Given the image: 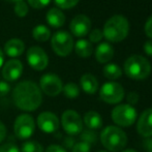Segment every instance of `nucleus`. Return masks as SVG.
Segmentation results:
<instances>
[{
  "label": "nucleus",
  "instance_id": "obj_1",
  "mask_svg": "<svg viewBox=\"0 0 152 152\" xmlns=\"http://www.w3.org/2000/svg\"><path fill=\"white\" fill-rule=\"evenodd\" d=\"M12 96L15 106L24 112H34L42 102V92L39 86L30 80L18 83Z\"/></svg>",
  "mask_w": 152,
  "mask_h": 152
},
{
  "label": "nucleus",
  "instance_id": "obj_2",
  "mask_svg": "<svg viewBox=\"0 0 152 152\" xmlns=\"http://www.w3.org/2000/svg\"><path fill=\"white\" fill-rule=\"evenodd\" d=\"M129 32V23L125 17L115 15L104 23L102 34L111 42H120L125 39Z\"/></svg>",
  "mask_w": 152,
  "mask_h": 152
},
{
  "label": "nucleus",
  "instance_id": "obj_3",
  "mask_svg": "<svg viewBox=\"0 0 152 152\" xmlns=\"http://www.w3.org/2000/svg\"><path fill=\"white\" fill-rule=\"evenodd\" d=\"M100 142L109 151L119 152L125 148L127 144V136L117 126H107L100 134Z\"/></svg>",
  "mask_w": 152,
  "mask_h": 152
},
{
  "label": "nucleus",
  "instance_id": "obj_4",
  "mask_svg": "<svg viewBox=\"0 0 152 152\" xmlns=\"http://www.w3.org/2000/svg\"><path fill=\"white\" fill-rule=\"evenodd\" d=\"M124 72L132 80H144L151 72L150 62L141 55H132L124 62Z\"/></svg>",
  "mask_w": 152,
  "mask_h": 152
},
{
  "label": "nucleus",
  "instance_id": "obj_5",
  "mask_svg": "<svg viewBox=\"0 0 152 152\" xmlns=\"http://www.w3.org/2000/svg\"><path fill=\"white\" fill-rule=\"evenodd\" d=\"M112 120L119 126L128 127L137 120V111L128 104H122L115 107L111 113Z\"/></svg>",
  "mask_w": 152,
  "mask_h": 152
},
{
  "label": "nucleus",
  "instance_id": "obj_6",
  "mask_svg": "<svg viewBox=\"0 0 152 152\" xmlns=\"http://www.w3.org/2000/svg\"><path fill=\"white\" fill-rule=\"evenodd\" d=\"M53 51L56 53L58 56L66 57L72 53L74 49V39L72 36L67 31L60 30L57 31L51 39Z\"/></svg>",
  "mask_w": 152,
  "mask_h": 152
},
{
  "label": "nucleus",
  "instance_id": "obj_7",
  "mask_svg": "<svg viewBox=\"0 0 152 152\" xmlns=\"http://www.w3.org/2000/svg\"><path fill=\"white\" fill-rule=\"evenodd\" d=\"M35 132V121L30 114H21L17 116L14 123V134L20 140L29 139Z\"/></svg>",
  "mask_w": 152,
  "mask_h": 152
},
{
  "label": "nucleus",
  "instance_id": "obj_8",
  "mask_svg": "<svg viewBox=\"0 0 152 152\" xmlns=\"http://www.w3.org/2000/svg\"><path fill=\"white\" fill-rule=\"evenodd\" d=\"M61 125L68 136L80 134L83 130V120L79 113L74 110H66L61 115Z\"/></svg>",
  "mask_w": 152,
  "mask_h": 152
},
{
  "label": "nucleus",
  "instance_id": "obj_9",
  "mask_svg": "<svg viewBox=\"0 0 152 152\" xmlns=\"http://www.w3.org/2000/svg\"><path fill=\"white\" fill-rule=\"evenodd\" d=\"M99 97L107 104H118L124 98V89L119 83H104L99 90Z\"/></svg>",
  "mask_w": 152,
  "mask_h": 152
},
{
  "label": "nucleus",
  "instance_id": "obj_10",
  "mask_svg": "<svg viewBox=\"0 0 152 152\" xmlns=\"http://www.w3.org/2000/svg\"><path fill=\"white\" fill-rule=\"evenodd\" d=\"M63 84L61 79L55 74H46L39 80V89L46 95L55 97L62 92Z\"/></svg>",
  "mask_w": 152,
  "mask_h": 152
},
{
  "label": "nucleus",
  "instance_id": "obj_11",
  "mask_svg": "<svg viewBox=\"0 0 152 152\" xmlns=\"http://www.w3.org/2000/svg\"><path fill=\"white\" fill-rule=\"evenodd\" d=\"M27 62L34 70H44L49 64V57L44 49L34 46L27 51Z\"/></svg>",
  "mask_w": 152,
  "mask_h": 152
},
{
  "label": "nucleus",
  "instance_id": "obj_12",
  "mask_svg": "<svg viewBox=\"0 0 152 152\" xmlns=\"http://www.w3.org/2000/svg\"><path fill=\"white\" fill-rule=\"evenodd\" d=\"M36 124L42 132H46V134H53V132L58 130L60 122H59V118L55 113L45 111L37 116Z\"/></svg>",
  "mask_w": 152,
  "mask_h": 152
},
{
  "label": "nucleus",
  "instance_id": "obj_13",
  "mask_svg": "<svg viewBox=\"0 0 152 152\" xmlns=\"http://www.w3.org/2000/svg\"><path fill=\"white\" fill-rule=\"evenodd\" d=\"M23 72V64L18 59H10L3 64L1 74L6 82H15L17 81Z\"/></svg>",
  "mask_w": 152,
  "mask_h": 152
},
{
  "label": "nucleus",
  "instance_id": "obj_14",
  "mask_svg": "<svg viewBox=\"0 0 152 152\" xmlns=\"http://www.w3.org/2000/svg\"><path fill=\"white\" fill-rule=\"evenodd\" d=\"M69 29L75 36L83 37L87 35L91 29V21L85 15H78L72 20Z\"/></svg>",
  "mask_w": 152,
  "mask_h": 152
},
{
  "label": "nucleus",
  "instance_id": "obj_15",
  "mask_svg": "<svg viewBox=\"0 0 152 152\" xmlns=\"http://www.w3.org/2000/svg\"><path fill=\"white\" fill-rule=\"evenodd\" d=\"M137 130L142 137H152V108L147 109L141 114L137 124Z\"/></svg>",
  "mask_w": 152,
  "mask_h": 152
},
{
  "label": "nucleus",
  "instance_id": "obj_16",
  "mask_svg": "<svg viewBox=\"0 0 152 152\" xmlns=\"http://www.w3.org/2000/svg\"><path fill=\"white\" fill-rule=\"evenodd\" d=\"M25 51V45L19 38H12L7 40L4 45V52L7 56L16 58L19 57L24 53Z\"/></svg>",
  "mask_w": 152,
  "mask_h": 152
},
{
  "label": "nucleus",
  "instance_id": "obj_17",
  "mask_svg": "<svg viewBox=\"0 0 152 152\" xmlns=\"http://www.w3.org/2000/svg\"><path fill=\"white\" fill-rule=\"evenodd\" d=\"M114 49L108 42H102L95 50V59L99 63H108L114 56Z\"/></svg>",
  "mask_w": 152,
  "mask_h": 152
},
{
  "label": "nucleus",
  "instance_id": "obj_18",
  "mask_svg": "<svg viewBox=\"0 0 152 152\" xmlns=\"http://www.w3.org/2000/svg\"><path fill=\"white\" fill-rule=\"evenodd\" d=\"M47 22L54 28H59L65 23V16L58 7H52L47 12Z\"/></svg>",
  "mask_w": 152,
  "mask_h": 152
},
{
  "label": "nucleus",
  "instance_id": "obj_19",
  "mask_svg": "<svg viewBox=\"0 0 152 152\" xmlns=\"http://www.w3.org/2000/svg\"><path fill=\"white\" fill-rule=\"evenodd\" d=\"M80 85L83 91L87 94H94L98 89V82L91 74H85L81 77Z\"/></svg>",
  "mask_w": 152,
  "mask_h": 152
},
{
  "label": "nucleus",
  "instance_id": "obj_20",
  "mask_svg": "<svg viewBox=\"0 0 152 152\" xmlns=\"http://www.w3.org/2000/svg\"><path fill=\"white\" fill-rule=\"evenodd\" d=\"M84 124L88 129H98L102 126V118L95 111H89L84 115Z\"/></svg>",
  "mask_w": 152,
  "mask_h": 152
},
{
  "label": "nucleus",
  "instance_id": "obj_21",
  "mask_svg": "<svg viewBox=\"0 0 152 152\" xmlns=\"http://www.w3.org/2000/svg\"><path fill=\"white\" fill-rule=\"evenodd\" d=\"M77 55L82 58H88L93 53V46L87 39H79L74 46Z\"/></svg>",
  "mask_w": 152,
  "mask_h": 152
},
{
  "label": "nucleus",
  "instance_id": "obj_22",
  "mask_svg": "<svg viewBox=\"0 0 152 152\" xmlns=\"http://www.w3.org/2000/svg\"><path fill=\"white\" fill-rule=\"evenodd\" d=\"M104 76L109 80H117L122 76V70L120 66L117 65L116 63H108L104 65Z\"/></svg>",
  "mask_w": 152,
  "mask_h": 152
},
{
  "label": "nucleus",
  "instance_id": "obj_23",
  "mask_svg": "<svg viewBox=\"0 0 152 152\" xmlns=\"http://www.w3.org/2000/svg\"><path fill=\"white\" fill-rule=\"evenodd\" d=\"M32 36L37 42H47L51 37V31L45 25H37L32 30Z\"/></svg>",
  "mask_w": 152,
  "mask_h": 152
},
{
  "label": "nucleus",
  "instance_id": "obj_24",
  "mask_svg": "<svg viewBox=\"0 0 152 152\" xmlns=\"http://www.w3.org/2000/svg\"><path fill=\"white\" fill-rule=\"evenodd\" d=\"M62 92H63L64 96L67 98H76L80 94V88L76 83H67L63 86L62 88Z\"/></svg>",
  "mask_w": 152,
  "mask_h": 152
},
{
  "label": "nucleus",
  "instance_id": "obj_25",
  "mask_svg": "<svg viewBox=\"0 0 152 152\" xmlns=\"http://www.w3.org/2000/svg\"><path fill=\"white\" fill-rule=\"evenodd\" d=\"M21 152H45V149L37 141H27L21 146Z\"/></svg>",
  "mask_w": 152,
  "mask_h": 152
},
{
  "label": "nucleus",
  "instance_id": "obj_26",
  "mask_svg": "<svg viewBox=\"0 0 152 152\" xmlns=\"http://www.w3.org/2000/svg\"><path fill=\"white\" fill-rule=\"evenodd\" d=\"M81 140L83 142H86L88 143L89 145L94 144L97 140V136L96 134L91 129H87V130H82L81 132Z\"/></svg>",
  "mask_w": 152,
  "mask_h": 152
},
{
  "label": "nucleus",
  "instance_id": "obj_27",
  "mask_svg": "<svg viewBox=\"0 0 152 152\" xmlns=\"http://www.w3.org/2000/svg\"><path fill=\"white\" fill-rule=\"evenodd\" d=\"M15 14L18 17H25L27 14H28V5H27L26 2L24 1H19L16 3L15 5Z\"/></svg>",
  "mask_w": 152,
  "mask_h": 152
},
{
  "label": "nucleus",
  "instance_id": "obj_28",
  "mask_svg": "<svg viewBox=\"0 0 152 152\" xmlns=\"http://www.w3.org/2000/svg\"><path fill=\"white\" fill-rule=\"evenodd\" d=\"M80 0H54L55 4L59 7V10H69L76 6Z\"/></svg>",
  "mask_w": 152,
  "mask_h": 152
},
{
  "label": "nucleus",
  "instance_id": "obj_29",
  "mask_svg": "<svg viewBox=\"0 0 152 152\" xmlns=\"http://www.w3.org/2000/svg\"><path fill=\"white\" fill-rule=\"evenodd\" d=\"M91 150V145H89L86 142H78L75 143V145L72 148V152H90Z\"/></svg>",
  "mask_w": 152,
  "mask_h": 152
},
{
  "label": "nucleus",
  "instance_id": "obj_30",
  "mask_svg": "<svg viewBox=\"0 0 152 152\" xmlns=\"http://www.w3.org/2000/svg\"><path fill=\"white\" fill-rule=\"evenodd\" d=\"M0 152H21V150L15 143L7 142L0 146Z\"/></svg>",
  "mask_w": 152,
  "mask_h": 152
},
{
  "label": "nucleus",
  "instance_id": "obj_31",
  "mask_svg": "<svg viewBox=\"0 0 152 152\" xmlns=\"http://www.w3.org/2000/svg\"><path fill=\"white\" fill-rule=\"evenodd\" d=\"M51 0H28L29 5L32 6L33 8H44L50 4Z\"/></svg>",
  "mask_w": 152,
  "mask_h": 152
},
{
  "label": "nucleus",
  "instance_id": "obj_32",
  "mask_svg": "<svg viewBox=\"0 0 152 152\" xmlns=\"http://www.w3.org/2000/svg\"><path fill=\"white\" fill-rule=\"evenodd\" d=\"M102 37H104V34L99 29H94L89 33V39H90L91 44L92 42H99L102 39Z\"/></svg>",
  "mask_w": 152,
  "mask_h": 152
},
{
  "label": "nucleus",
  "instance_id": "obj_33",
  "mask_svg": "<svg viewBox=\"0 0 152 152\" xmlns=\"http://www.w3.org/2000/svg\"><path fill=\"white\" fill-rule=\"evenodd\" d=\"M12 90L10 85L6 81H0V97L6 96Z\"/></svg>",
  "mask_w": 152,
  "mask_h": 152
},
{
  "label": "nucleus",
  "instance_id": "obj_34",
  "mask_svg": "<svg viewBox=\"0 0 152 152\" xmlns=\"http://www.w3.org/2000/svg\"><path fill=\"white\" fill-rule=\"evenodd\" d=\"M126 99H127L128 104H130V106H134V104H138L139 99H140V96H139V94L137 93V92L132 91V92H129V93L127 94V96H126Z\"/></svg>",
  "mask_w": 152,
  "mask_h": 152
},
{
  "label": "nucleus",
  "instance_id": "obj_35",
  "mask_svg": "<svg viewBox=\"0 0 152 152\" xmlns=\"http://www.w3.org/2000/svg\"><path fill=\"white\" fill-rule=\"evenodd\" d=\"M45 152H67L64 147L60 146V145H56V144H52L49 145L47 147V149L45 150Z\"/></svg>",
  "mask_w": 152,
  "mask_h": 152
},
{
  "label": "nucleus",
  "instance_id": "obj_36",
  "mask_svg": "<svg viewBox=\"0 0 152 152\" xmlns=\"http://www.w3.org/2000/svg\"><path fill=\"white\" fill-rule=\"evenodd\" d=\"M145 33L149 38L152 39V16L147 20L146 24H145Z\"/></svg>",
  "mask_w": 152,
  "mask_h": 152
},
{
  "label": "nucleus",
  "instance_id": "obj_37",
  "mask_svg": "<svg viewBox=\"0 0 152 152\" xmlns=\"http://www.w3.org/2000/svg\"><path fill=\"white\" fill-rule=\"evenodd\" d=\"M6 134H7V128H6L5 124L0 120V143L3 142L4 139L6 138Z\"/></svg>",
  "mask_w": 152,
  "mask_h": 152
},
{
  "label": "nucleus",
  "instance_id": "obj_38",
  "mask_svg": "<svg viewBox=\"0 0 152 152\" xmlns=\"http://www.w3.org/2000/svg\"><path fill=\"white\" fill-rule=\"evenodd\" d=\"M143 49H144V52L146 53L148 56L152 57V39H149L147 42H145L144 46H143Z\"/></svg>",
  "mask_w": 152,
  "mask_h": 152
},
{
  "label": "nucleus",
  "instance_id": "obj_39",
  "mask_svg": "<svg viewBox=\"0 0 152 152\" xmlns=\"http://www.w3.org/2000/svg\"><path fill=\"white\" fill-rule=\"evenodd\" d=\"M75 145V140L72 138V137H67V138L64 139V146L66 147V148H69L72 149V146Z\"/></svg>",
  "mask_w": 152,
  "mask_h": 152
},
{
  "label": "nucleus",
  "instance_id": "obj_40",
  "mask_svg": "<svg viewBox=\"0 0 152 152\" xmlns=\"http://www.w3.org/2000/svg\"><path fill=\"white\" fill-rule=\"evenodd\" d=\"M144 146L146 147L147 149L149 150V152H152V138H148L146 141L144 142Z\"/></svg>",
  "mask_w": 152,
  "mask_h": 152
},
{
  "label": "nucleus",
  "instance_id": "obj_41",
  "mask_svg": "<svg viewBox=\"0 0 152 152\" xmlns=\"http://www.w3.org/2000/svg\"><path fill=\"white\" fill-rule=\"evenodd\" d=\"M3 62H4V55H3V52L0 50V68L3 66Z\"/></svg>",
  "mask_w": 152,
  "mask_h": 152
},
{
  "label": "nucleus",
  "instance_id": "obj_42",
  "mask_svg": "<svg viewBox=\"0 0 152 152\" xmlns=\"http://www.w3.org/2000/svg\"><path fill=\"white\" fill-rule=\"evenodd\" d=\"M121 152H137V151L134 150V149H126V150H123Z\"/></svg>",
  "mask_w": 152,
  "mask_h": 152
},
{
  "label": "nucleus",
  "instance_id": "obj_43",
  "mask_svg": "<svg viewBox=\"0 0 152 152\" xmlns=\"http://www.w3.org/2000/svg\"><path fill=\"white\" fill-rule=\"evenodd\" d=\"M8 1H14V2H19V1H23V0H8Z\"/></svg>",
  "mask_w": 152,
  "mask_h": 152
},
{
  "label": "nucleus",
  "instance_id": "obj_44",
  "mask_svg": "<svg viewBox=\"0 0 152 152\" xmlns=\"http://www.w3.org/2000/svg\"><path fill=\"white\" fill-rule=\"evenodd\" d=\"M98 152H108V151H98Z\"/></svg>",
  "mask_w": 152,
  "mask_h": 152
}]
</instances>
